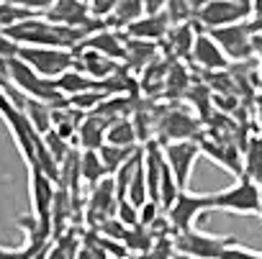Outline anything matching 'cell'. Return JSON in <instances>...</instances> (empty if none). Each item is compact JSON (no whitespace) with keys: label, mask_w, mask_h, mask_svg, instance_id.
I'll use <instances>...</instances> for the list:
<instances>
[{"label":"cell","mask_w":262,"mask_h":259,"mask_svg":"<svg viewBox=\"0 0 262 259\" xmlns=\"http://www.w3.org/2000/svg\"><path fill=\"white\" fill-rule=\"evenodd\" d=\"M116 6H118V0H88L90 16H93V18H103V21L113 13Z\"/></svg>","instance_id":"obj_31"},{"label":"cell","mask_w":262,"mask_h":259,"mask_svg":"<svg viewBox=\"0 0 262 259\" xmlns=\"http://www.w3.org/2000/svg\"><path fill=\"white\" fill-rule=\"evenodd\" d=\"M242 175H247L249 180H254L262 187V139H252L244 154V167Z\"/></svg>","instance_id":"obj_26"},{"label":"cell","mask_w":262,"mask_h":259,"mask_svg":"<svg viewBox=\"0 0 262 259\" xmlns=\"http://www.w3.org/2000/svg\"><path fill=\"white\" fill-rule=\"evenodd\" d=\"M75 67H77L80 72H85L90 80L103 82L105 77H111V75L121 67V62H116V59H111V57H105V54H100V52H95V49L77 46V49H75Z\"/></svg>","instance_id":"obj_13"},{"label":"cell","mask_w":262,"mask_h":259,"mask_svg":"<svg viewBox=\"0 0 262 259\" xmlns=\"http://www.w3.org/2000/svg\"><path fill=\"white\" fill-rule=\"evenodd\" d=\"M126 39L128 36L123 31L111 29V26H103V29L93 31L80 46L95 49V52H100V54H105V57H111L116 62H123V57H126Z\"/></svg>","instance_id":"obj_14"},{"label":"cell","mask_w":262,"mask_h":259,"mask_svg":"<svg viewBox=\"0 0 262 259\" xmlns=\"http://www.w3.org/2000/svg\"><path fill=\"white\" fill-rule=\"evenodd\" d=\"M259 108H262V105H259Z\"/></svg>","instance_id":"obj_43"},{"label":"cell","mask_w":262,"mask_h":259,"mask_svg":"<svg viewBox=\"0 0 262 259\" xmlns=\"http://www.w3.org/2000/svg\"><path fill=\"white\" fill-rule=\"evenodd\" d=\"M77 259H95V256H93V254H90V251H88V249H82V251H80V256H77Z\"/></svg>","instance_id":"obj_38"},{"label":"cell","mask_w":262,"mask_h":259,"mask_svg":"<svg viewBox=\"0 0 262 259\" xmlns=\"http://www.w3.org/2000/svg\"><path fill=\"white\" fill-rule=\"evenodd\" d=\"M162 213H165V210H162V205H160L157 200H147V203H142V205H139V226L149 228Z\"/></svg>","instance_id":"obj_30"},{"label":"cell","mask_w":262,"mask_h":259,"mask_svg":"<svg viewBox=\"0 0 262 259\" xmlns=\"http://www.w3.org/2000/svg\"><path fill=\"white\" fill-rule=\"evenodd\" d=\"M203 3H206V0H188V6H190V11H193V13H195Z\"/></svg>","instance_id":"obj_37"},{"label":"cell","mask_w":262,"mask_h":259,"mask_svg":"<svg viewBox=\"0 0 262 259\" xmlns=\"http://www.w3.org/2000/svg\"><path fill=\"white\" fill-rule=\"evenodd\" d=\"M219 259H262V251L244 249V246H239V241H236V244L226 246V249H224V254H221Z\"/></svg>","instance_id":"obj_32"},{"label":"cell","mask_w":262,"mask_h":259,"mask_svg":"<svg viewBox=\"0 0 262 259\" xmlns=\"http://www.w3.org/2000/svg\"><path fill=\"white\" fill-rule=\"evenodd\" d=\"M242 6H247V8H252V0H239Z\"/></svg>","instance_id":"obj_39"},{"label":"cell","mask_w":262,"mask_h":259,"mask_svg":"<svg viewBox=\"0 0 262 259\" xmlns=\"http://www.w3.org/2000/svg\"><path fill=\"white\" fill-rule=\"evenodd\" d=\"M0 259H24L21 249H11V246H0Z\"/></svg>","instance_id":"obj_36"},{"label":"cell","mask_w":262,"mask_h":259,"mask_svg":"<svg viewBox=\"0 0 262 259\" xmlns=\"http://www.w3.org/2000/svg\"><path fill=\"white\" fill-rule=\"evenodd\" d=\"M31 16H36V13H31L21 6H13L8 0H0V31H8L11 26H16L18 21H26Z\"/></svg>","instance_id":"obj_27"},{"label":"cell","mask_w":262,"mask_h":259,"mask_svg":"<svg viewBox=\"0 0 262 259\" xmlns=\"http://www.w3.org/2000/svg\"><path fill=\"white\" fill-rule=\"evenodd\" d=\"M144 16V6L142 0H118V6L113 8V13L105 18V26L123 31L128 23H134Z\"/></svg>","instance_id":"obj_20"},{"label":"cell","mask_w":262,"mask_h":259,"mask_svg":"<svg viewBox=\"0 0 262 259\" xmlns=\"http://www.w3.org/2000/svg\"><path fill=\"white\" fill-rule=\"evenodd\" d=\"M85 3H88V0H85Z\"/></svg>","instance_id":"obj_42"},{"label":"cell","mask_w":262,"mask_h":259,"mask_svg":"<svg viewBox=\"0 0 262 259\" xmlns=\"http://www.w3.org/2000/svg\"><path fill=\"white\" fill-rule=\"evenodd\" d=\"M165 11L170 13L172 23H180V21L193 18V11L188 6V0H165Z\"/></svg>","instance_id":"obj_29"},{"label":"cell","mask_w":262,"mask_h":259,"mask_svg":"<svg viewBox=\"0 0 262 259\" xmlns=\"http://www.w3.org/2000/svg\"><path fill=\"white\" fill-rule=\"evenodd\" d=\"M160 128H162V142H175V139H193L195 136V121L183 113V110H167L160 118Z\"/></svg>","instance_id":"obj_17"},{"label":"cell","mask_w":262,"mask_h":259,"mask_svg":"<svg viewBox=\"0 0 262 259\" xmlns=\"http://www.w3.org/2000/svg\"><path fill=\"white\" fill-rule=\"evenodd\" d=\"M206 210H211V193H190L188 187H183L178 193L175 203L165 210V216L170 221L172 233H180V231L195 228V221Z\"/></svg>","instance_id":"obj_6"},{"label":"cell","mask_w":262,"mask_h":259,"mask_svg":"<svg viewBox=\"0 0 262 259\" xmlns=\"http://www.w3.org/2000/svg\"><path fill=\"white\" fill-rule=\"evenodd\" d=\"M144 6V13H160L165 11V0H142Z\"/></svg>","instance_id":"obj_35"},{"label":"cell","mask_w":262,"mask_h":259,"mask_svg":"<svg viewBox=\"0 0 262 259\" xmlns=\"http://www.w3.org/2000/svg\"><path fill=\"white\" fill-rule=\"evenodd\" d=\"M236 244L234 236H211L201 233L195 228L172 233V249L180 256H193V259H219L226 246Z\"/></svg>","instance_id":"obj_5"},{"label":"cell","mask_w":262,"mask_h":259,"mask_svg":"<svg viewBox=\"0 0 262 259\" xmlns=\"http://www.w3.org/2000/svg\"><path fill=\"white\" fill-rule=\"evenodd\" d=\"M116 205H118V195H116V185H113V177L108 175L105 180H100L98 185L90 187V208L88 213L95 218V221H108L111 216H116Z\"/></svg>","instance_id":"obj_15"},{"label":"cell","mask_w":262,"mask_h":259,"mask_svg":"<svg viewBox=\"0 0 262 259\" xmlns=\"http://www.w3.org/2000/svg\"><path fill=\"white\" fill-rule=\"evenodd\" d=\"M0 75H3L8 82H13L24 95H29V98H34V100H44V103H49V105H59V103L67 100V98L57 90L54 80L39 75L36 69H31V67H29L24 59H18V57H8V59L0 62Z\"/></svg>","instance_id":"obj_2"},{"label":"cell","mask_w":262,"mask_h":259,"mask_svg":"<svg viewBox=\"0 0 262 259\" xmlns=\"http://www.w3.org/2000/svg\"><path fill=\"white\" fill-rule=\"evenodd\" d=\"M8 3H13V6H21V8H26V11H31V13H44L54 0H8Z\"/></svg>","instance_id":"obj_33"},{"label":"cell","mask_w":262,"mask_h":259,"mask_svg":"<svg viewBox=\"0 0 262 259\" xmlns=\"http://www.w3.org/2000/svg\"><path fill=\"white\" fill-rule=\"evenodd\" d=\"M0 62H3V59H0Z\"/></svg>","instance_id":"obj_41"},{"label":"cell","mask_w":262,"mask_h":259,"mask_svg":"<svg viewBox=\"0 0 262 259\" xmlns=\"http://www.w3.org/2000/svg\"><path fill=\"white\" fill-rule=\"evenodd\" d=\"M80 177H82L90 187L108 177V170H105V164H103L98 149H82V152H80Z\"/></svg>","instance_id":"obj_23"},{"label":"cell","mask_w":262,"mask_h":259,"mask_svg":"<svg viewBox=\"0 0 262 259\" xmlns=\"http://www.w3.org/2000/svg\"><path fill=\"white\" fill-rule=\"evenodd\" d=\"M139 134H137V126L131 118H116L108 126V134H105V144H116V147H137Z\"/></svg>","instance_id":"obj_22"},{"label":"cell","mask_w":262,"mask_h":259,"mask_svg":"<svg viewBox=\"0 0 262 259\" xmlns=\"http://www.w3.org/2000/svg\"><path fill=\"white\" fill-rule=\"evenodd\" d=\"M252 16V8L242 6L239 0H206V3L193 13V21L198 29L211 31L221 26H231L239 21H247Z\"/></svg>","instance_id":"obj_7"},{"label":"cell","mask_w":262,"mask_h":259,"mask_svg":"<svg viewBox=\"0 0 262 259\" xmlns=\"http://www.w3.org/2000/svg\"><path fill=\"white\" fill-rule=\"evenodd\" d=\"M24 115L29 118V123L36 128L39 134H47L49 128H52V105L44 103V100L29 98L26 105H24Z\"/></svg>","instance_id":"obj_24"},{"label":"cell","mask_w":262,"mask_h":259,"mask_svg":"<svg viewBox=\"0 0 262 259\" xmlns=\"http://www.w3.org/2000/svg\"><path fill=\"white\" fill-rule=\"evenodd\" d=\"M18 59H24L39 75L57 80L62 72L75 67V49H57V46H18Z\"/></svg>","instance_id":"obj_4"},{"label":"cell","mask_w":262,"mask_h":259,"mask_svg":"<svg viewBox=\"0 0 262 259\" xmlns=\"http://www.w3.org/2000/svg\"><path fill=\"white\" fill-rule=\"evenodd\" d=\"M190 59H193L198 67L208 69V72H224V69L229 67V57L221 52V46H219V44L211 39V34L203 31V29H198V36H195Z\"/></svg>","instance_id":"obj_12"},{"label":"cell","mask_w":262,"mask_h":259,"mask_svg":"<svg viewBox=\"0 0 262 259\" xmlns=\"http://www.w3.org/2000/svg\"><path fill=\"white\" fill-rule=\"evenodd\" d=\"M157 54V44L155 41H144V39H126V67H134V69H144L152 57Z\"/></svg>","instance_id":"obj_21"},{"label":"cell","mask_w":262,"mask_h":259,"mask_svg":"<svg viewBox=\"0 0 262 259\" xmlns=\"http://www.w3.org/2000/svg\"><path fill=\"white\" fill-rule=\"evenodd\" d=\"M29 182H31V213L52 228V205L57 198V182L41 172L39 167H29Z\"/></svg>","instance_id":"obj_10"},{"label":"cell","mask_w":262,"mask_h":259,"mask_svg":"<svg viewBox=\"0 0 262 259\" xmlns=\"http://www.w3.org/2000/svg\"><path fill=\"white\" fill-rule=\"evenodd\" d=\"M170 29H172L170 13H167V11H160V13H144L139 21L128 23V26L123 29V34H126L128 39H144V41L160 44V41L167 39Z\"/></svg>","instance_id":"obj_11"},{"label":"cell","mask_w":262,"mask_h":259,"mask_svg":"<svg viewBox=\"0 0 262 259\" xmlns=\"http://www.w3.org/2000/svg\"><path fill=\"white\" fill-rule=\"evenodd\" d=\"M195 36H198V26H195V21L193 18H188V21H180V23H172V29H170V34H167V44H170V49H172V54L175 57H190L193 54V44H195Z\"/></svg>","instance_id":"obj_18"},{"label":"cell","mask_w":262,"mask_h":259,"mask_svg":"<svg viewBox=\"0 0 262 259\" xmlns=\"http://www.w3.org/2000/svg\"><path fill=\"white\" fill-rule=\"evenodd\" d=\"M116 218H118L123 226L134 228V226H139V208L131 205L128 200H118V205H116Z\"/></svg>","instance_id":"obj_28"},{"label":"cell","mask_w":262,"mask_h":259,"mask_svg":"<svg viewBox=\"0 0 262 259\" xmlns=\"http://www.w3.org/2000/svg\"><path fill=\"white\" fill-rule=\"evenodd\" d=\"M6 34L18 46H57V49H77L88 39V31L85 29L59 26V23L47 21L39 13L31 16V18H26V21H18Z\"/></svg>","instance_id":"obj_1"},{"label":"cell","mask_w":262,"mask_h":259,"mask_svg":"<svg viewBox=\"0 0 262 259\" xmlns=\"http://www.w3.org/2000/svg\"><path fill=\"white\" fill-rule=\"evenodd\" d=\"M108 126H111V118H105L95 110L85 113V118L77 126V136H75L80 142V149H100L105 144Z\"/></svg>","instance_id":"obj_16"},{"label":"cell","mask_w":262,"mask_h":259,"mask_svg":"<svg viewBox=\"0 0 262 259\" xmlns=\"http://www.w3.org/2000/svg\"><path fill=\"white\" fill-rule=\"evenodd\" d=\"M208 34L221 46V52L229 57V62H247L249 57H254V52H252V26H249V18L247 21H239V23H231V26L211 29Z\"/></svg>","instance_id":"obj_8"},{"label":"cell","mask_w":262,"mask_h":259,"mask_svg":"<svg viewBox=\"0 0 262 259\" xmlns=\"http://www.w3.org/2000/svg\"><path fill=\"white\" fill-rule=\"evenodd\" d=\"M211 210H224V213H236V216H259L262 187L247 175H239L236 185L211 193Z\"/></svg>","instance_id":"obj_3"},{"label":"cell","mask_w":262,"mask_h":259,"mask_svg":"<svg viewBox=\"0 0 262 259\" xmlns=\"http://www.w3.org/2000/svg\"><path fill=\"white\" fill-rule=\"evenodd\" d=\"M259 218H262V210H259Z\"/></svg>","instance_id":"obj_40"},{"label":"cell","mask_w":262,"mask_h":259,"mask_svg":"<svg viewBox=\"0 0 262 259\" xmlns=\"http://www.w3.org/2000/svg\"><path fill=\"white\" fill-rule=\"evenodd\" d=\"M54 85H57V90H59L64 98H75V95H80V92L95 90V87H98V80H90L85 72H80L77 67H72V69L62 72V75L54 80Z\"/></svg>","instance_id":"obj_19"},{"label":"cell","mask_w":262,"mask_h":259,"mask_svg":"<svg viewBox=\"0 0 262 259\" xmlns=\"http://www.w3.org/2000/svg\"><path fill=\"white\" fill-rule=\"evenodd\" d=\"M162 154H165V159H167V164H170V170H172V175H175L180 190L188 187L190 175H193V164H195V159L201 157V144H198L195 139L165 142V144H162Z\"/></svg>","instance_id":"obj_9"},{"label":"cell","mask_w":262,"mask_h":259,"mask_svg":"<svg viewBox=\"0 0 262 259\" xmlns=\"http://www.w3.org/2000/svg\"><path fill=\"white\" fill-rule=\"evenodd\" d=\"M18 54V44L8 39L6 31H0V59H8V57H16Z\"/></svg>","instance_id":"obj_34"},{"label":"cell","mask_w":262,"mask_h":259,"mask_svg":"<svg viewBox=\"0 0 262 259\" xmlns=\"http://www.w3.org/2000/svg\"><path fill=\"white\" fill-rule=\"evenodd\" d=\"M137 152H139V147H116V144H103V147L98 149V154H100V159H103L108 175H113L123 162H128Z\"/></svg>","instance_id":"obj_25"}]
</instances>
